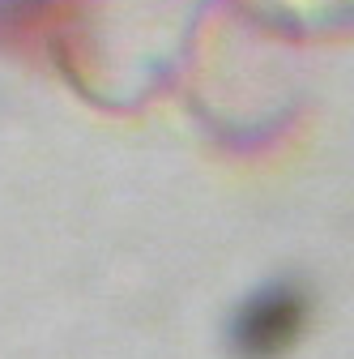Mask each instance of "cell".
<instances>
[{"mask_svg":"<svg viewBox=\"0 0 354 359\" xmlns=\"http://www.w3.org/2000/svg\"><path fill=\"white\" fill-rule=\"evenodd\" d=\"M299 321H303V299L290 295V291H269L264 299H256L243 312L239 346L248 355H274L299 334Z\"/></svg>","mask_w":354,"mask_h":359,"instance_id":"obj_1","label":"cell"}]
</instances>
